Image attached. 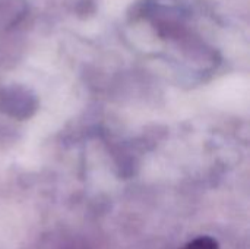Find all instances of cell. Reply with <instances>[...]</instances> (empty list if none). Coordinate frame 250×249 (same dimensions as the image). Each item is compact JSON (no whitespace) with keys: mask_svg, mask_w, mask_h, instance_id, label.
I'll return each mask as SVG.
<instances>
[{"mask_svg":"<svg viewBox=\"0 0 250 249\" xmlns=\"http://www.w3.org/2000/svg\"><path fill=\"white\" fill-rule=\"evenodd\" d=\"M185 249H218V244L211 238H199L186 245Z\"/></svg>","mask_w":250,"mask_h":249,"instance_id":"6da1fadb","label":"cell"}]
</instances>
